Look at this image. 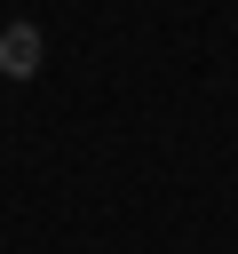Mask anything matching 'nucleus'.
I'll list each match as a JSON object with an SVG mask.
<instances>
[{"label": "nucleus", "mask_w": 238, "mask_h": 254, "mask_svg": "<svg viewBox=\"0 0 238 254\" xmlns=\"http://www.w3.org/2000/svg\"><path fill=\"white\" fill-rule=\"evenodd\" d=\"M0 71L8 79H32L40 71V32L32 24H0Z\"/></svg>", "instance_id": "nucleus-1"}]
</instances>
